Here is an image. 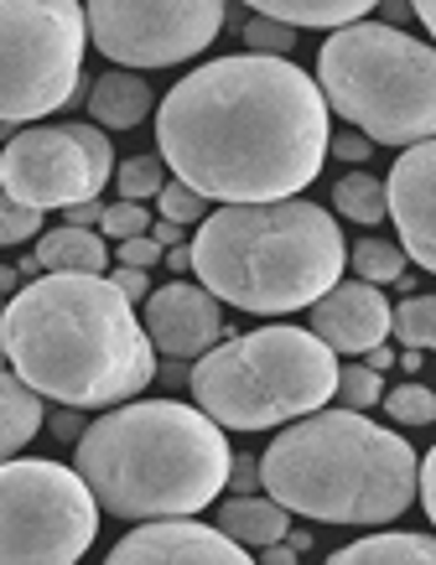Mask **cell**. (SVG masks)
<instances>
[{"mask_svg": "<svg viewBox=\"0 0 436 565\" xmlns=\"http://www.w3.org/2000/svg\"><path fill=\"white\" fill-rule=\"evenodd\" d=\"M328 104L291 57H213L157 109V156L203 203H286L328 161Z\"/></svg>", "mask_w": 436, "mask_h": 565, "instance_id": "obj_1", "label": "cell"}, {"mask_svg": "<svg viewBox=\"0 0 436 565\" xmlns=\"http://www.w3.org/2000/svg\"><path fill=\"white\" fill-rule=\"evenodd\" d=\"M11 379L68 411H115L157 379L136 307L105 275H42L0 311Z\"/></svg>", "mask_w": 436, "mask_h": 565, "instance_id": "obj_2", "label": "cell"}, {"mask_svg": "<svg viewBox=\"0 0 436 565\" xmlns=\"http://www.w3.org/2000/svg\"><path fill=\"white\" fill-rule=\"evenodd\" d=\"M228 457L224 430L182 399H125L73 441V472L88 498L136 524L192 519L219 503Z\"/></svg>", "mask_w": 436, "mask_h": 565, "instance_id": "obj_3", "label": "cell"}, {"mask_svg": "<svg viewBox=\"0 0 436 565\" xmlns=\"http://www.w3.org/2000/svg\"><path fill=\"white\" fill-rule=\"evenodd\" d=\"M260 493L317 524H390L416 503V451L359 411L301 415L265 446Z\"/></svg>", "mask_w": 436, "mask_h": 565, "instance_id": "obj_4", "label": "cell"}, {"mask_svg": "<svg viewBox=\"0 0 436 565\" xmlns=\"http://www.w3.org/2000/svg\"><path fill=\"white\" fill-rule=\"evenodd\" d=\"M192 270L219 307L286 317L343 280L349 249L328 207L307 198L213 207L192 234Z\"/></svg>", "mask_w": 436, "mask_h": 565, "instance_id": "obj_5", "label": "cell"}, {"mask_svg": "<svg viewBox=\"0 0 436 565\" xmlns=\"http://www.w3.org/2000/svg\"><path fill=\"white\" fill-rule=\"evenodd\" d=\"M338 359L301 327H260L209 348L188 369L192 411L219 430H276L332 399Z\"/></svg>", "mask_w": 436, "mask_h": 565, "instance_id": "obj_6", "label": "cell"}, {"mask_svg": "<svg viewBox=\"0 0 436 565\" xmlns=\"http://www.w3.org/2000/svg\"><path fill=\"white\" fill-rule=\"evenodd\" d=\"M436 57L421 36L353 21L317 52V94L328 115L359 125L369 146H421L436 130Z\"/></svg>", "mask_w": 436, "mask_h": 565, "instance_id": "obj_7", "label": "cell"}, {"mask_svg": "<svg viewBox=\"0 0 436 565\" xmlns=\"http://www.w3.org/2000/svg\"><path fill=\"white\" fill-rule=\"evenodd\" d=\"M84 6L0 0V125L47 120L84 94Z\"/></svg>", "mask_w": 436, "mask_h": 565, "instance_id": "obj_8", "label": "cell"}, {"mask_svg": "<svg viewBox=\"0 0 436 565\" xmlns=\"http://www.w3.org/2000/svg\"><path fill=\"white\" fill-rule=\"evenodd\" d=\"M99 534V503L78 472L42 457L0 467V565H78Z\"/></svg>", "mask_w": 436, "mask_h": 565, "instance_id": "obj_9", "label": "cell"}, {"mask_svg": "<svg viewBox=\"0 0 436 565\" xmlns=\"http://www.w3.org/2000/svg\"><path fill=\"white\" fill-rule=\"evenodd\" d=\"M228 6L219 0H94L84 6L88 42L125 73L136 68H177L224 32Z\"/></svg>", "mask_w": 436, "mask_h": 565, "instance_id": "obj_10", "label": "cell"}, {"mask_svg": "<svg viewBox=\"0 0 436 565\" xmlns=\"http://www.w3.org/2000/svg\"><path fill=\"white\" fill-rule=\"evenodd\" d=\"M0 192L11 203L32 207V213L99 198L94 161H88V146L78 136V120L32 125V130H17L6 140V151H0Z\"/></svg>", "mask_w": 436, "mask_h": 565, "instance_id": "obj_11", "label": "cell"}, {"mask_svg": "<svg viewBox=\"0 0 436 565\" xmlns=\"http://www.w3.org/2000/svg\"><path fill=\"white\" fill-rule=\"evenodd\" d=\"M140 332H146V343L157 348V353L182 359V363L203 359L209 348L228 343V338H240L234 322H224V307L203 286H192V280H172V286H157V291L146 296Z\"/></svg>", "mask_w": 436, "mask_h": 565, "instance_id": "obj_12", "label": "cell"}, {"mask_svg": "<svg viewBox=\"0 0 436 565\" xmlns=\"http://www.w3.org/2000/svg\"><path fill=\"white\" fill-rule=\"evenodd\" d=\"M105 565H255L245 550L224 540L213 524L192 519H157L140 524L105 555Z\"/></svg>", "mask_w": 436, "mask_h": 565, "instance_id": "obj_13", "label": "cell"}, {"mask_svg": "<svg viewBox=\"0 0 436 565\" xmlns=\"http://www.w3.org/2000/svg\"><path fill=\"white\" fill-rule=\"evenodd\" d=\"M432 203H436V146L421 140V146L401 151L395 172L384 182V218H395V228H401V255L416 259L421 270H436Z\"/></svg>", "mask_w": 436, "mask_h": 565, "instance_id": "obj_14", "label": "cell"}, {"mask_svg": "<svg viewBox=\"0 0 436 565\" xmlns=\"http://www.w3.org/2000/svg\"><path fill=\"white\" fill-rule=\"evenodd\" d=\"M312 332L317 343L328 348L332 359H359L369 348H380L390 338V301H384L380 286H364V280H338L328 296L312 301Z\"/></svg>", "mask_w": 436, "mask_h": 565, "instance_id": "obj_15", "label": "cell"}, {"mask_svg": "<svg viewBox=\"0 0 436 565\" xmlns=\"http://www.w3.org/2000/svg\"><path fill=\"white\" fill-rule=\"evenodd\" d=\"M151 115V84L140 73H125V68H109L88 84V125L94 130H136L146 125Z\"/></svg>", "mask_w": 436, "mask_h": 565, "instance_id": "obj_16", "label": "cell"}, {"mask_svg": "<svg viewBox=\"0 0 436 565\" xmlns=\"http://www.w3.org/2000/svg\"><path fill=\"white\" fill-rule=\"evenodd\" d=\"M213 530L224 534V540H234V545L245 550H265V545H280L286 534H291V514L286 509H276L270 498H228V503H219V514H213Z\"/></svg>", "mask_w": 436, "mask_h": 565, "instance_id": "obj_17", "label": "cell"}, {"mask_svg": "<svg viewBox=\"0 0 436 565\" xmlns=\"http://www.w3.org/2000/svg\"><path fill=\"white\" fill-rule=\"evenodd\" d=\"M36 265L42 275H99L109 265V244L94 228H42L36 234Z\"/></svg>", "mask_w": 436, "mask_h": 565, "instance_id": "obj_18", "label": "cell"}, {"mask_svg": "<svg viewBox=\"0 0 436 565\" xmlns=\"http://www.w3.org/2000/svg\"><path fill=\"white\" fill-rule=\"evenodd\" d=\"M42 415H47V405L21 379H11L0 369V467L17 462L21 451H26V441L42 430Z\"/></svg>", "mask_w": 436, "mask_h": 565, "instance_id": "obj_19", "label": "cell"}, {"mask_svg": "<svg viewBox=\"0 0 436 565\" xmlns=\"http://www.w3.org/2000/svg\"><path fill=\"white\" fill-rule=\"evenodd\" d=\"M328 565H436L432 534H369L359 545L332 550Z\"/></svg>", "mask_w": 436, "mask_h": 565, "instance_id": "obj_20", "label": "cell"}, {"mask_svg": "<svg viewBox=\"0 0 436 565\" xmlns=\"http://www.w3.org/2000/svg\"><path fill=\"white\" fill-rule=\"evenodd\" d=\"M364 0H338V6H332V0H260V6H255V17H265V21H276V26H291V32L301 36V26H338V32H343V26H353V21H364Z\"/></svg>", "mask_w": 436, "mask_h": 565, "instance_id": "obj_21", "label": "cell"}, {"mask_svg": "<svg viewBox=\"0 0 436 565\" xmlns=\"http://www.w3.org/2000/svg\"><path fill=\"white\" fill-rule=\"evenodd\" d=\"M332 203H338V213L353 223H384V182L369 172H349L338 188H332Z\"/></svg>", "mask_w": 436, "mask_h": 565, "instance_id": "obj_22", "label": "cell"}, {"mask_svg": "<svg viewBox=\"0 0 436 565\" xmlns=\"http://www.w3.org/2000/svg\"><path fill=\"white\" fill-rule=\"evenodd\" d=\"M349 265H353V275H359L364 286H390V280H401V275H405L401 244H395V239H380V234H369V239L353 244Z\"/></svg>", "mask_w": 436, "mask_h": 565, "instance_id": "obj_23", "label": "cell"}, {"mask_svg": "<svg viewBox=\"0 0 436 565\" xmlns=\"http://www.w3.org/2000/svg\"><path fill=\"white\" fill-rule=\"evenodd\" d=\"M390 332L411 353H426L436 343V301L432 296H405L401 307H390Z\"/></svg>", "mask_w": 436, "mask_h": 565, "instance_id": "obj_24", "label": "cell"}, {"mask_svg": "<svg viewBox=\"0 0 436 565\" xmlns=\"http://www.w3.org/2000/svg\"><path fill=\"white\" fill-rule=\"evenodd\" d=\"M115 188H120V203H140L146 198H157L167 188V167H161L157 151H140V156H125L120 167H115Z\"/></svg>", "mask_w": 436, "mask_h": 565, "instance_id": "obj_25", "label": "cell"}, {"mask_svg": "<svg viewBox=\"0 0 436 565\" xmlns=\"http://www.w3.org/2000/svg\"><path fill=\"white\" fill-rule=\"evenodd\" d=\"M380 405L390 411V420L395 426H432L436 420V394L426 390V384H395V390H384L380 394Z\"/></svg>", "mask_w": 436, "mask_h": 565, "instance_id": "obj_26", "label": "cell"}, {"mask_svg": "<svg viewBox=\"0 0 436 565\" xmlns=\"http://www.w3.org/2000/svg\"><path fill=\"white\" fill-rule=\"evenodd\" d=\"M384 394V379L369 374L364 363H338V379H332V399H343V411H374Z\"/></svg>", "mask_w": 436, "mask_h": 565, "instance_id": "obj_27", "label": "cell"}, {"mask_svg": "<svg viewBox=\"0 0 436 565\" xmlns=\"http://www.w3.org/2000/svg\"><path fill=\"white\" fill-rule=\"evenodd\" d=\"M291 47H297V32H291V26H276V21H265V17H255L245 26L249 57H291Z\"/></svg>", "mask_w": 436, "mask_h": 565, "instance_id": "obj_28", "label": "cell"}, {"mask_svg": "<svg viewBox=\"0 0 436 565\" xmlns=\"http://www.w3.org/2000/svg\"><path fill=\"white\" fill-rule=\"evenodd\" d=\"M151 228V213L140 203H105V218H99V239H115V244H125V239H140Z\"/></svg>", "mask_w": 436, "mask_h": 565, "instance_id": "obj_29", "label": "cell"}, {"mask_svg": "<svg viewBox=\"0 0 436 565\" xmlns=\"http://www.w3.org/2000/svg\"><path fill=\"white\" fill-rule=\"evenodd\" d=\"M157 203H161V218L177 223V228H188V223H203V218H209V203H203L198 192H188L182 182H167V188L157 192Z\"/></svg>", "mask_w": 436, "mask_h": 565, "instance_id": "obj_30", "label": "cell"}, {"mask_svg": "<svg viewBox=\"0 0 436 565\" xmlns=\"http://www.w3.org/2000/svg\"><path fill=\"white\" fill-rule=\"evenodd\" d=\"M32 234H42V213L11 203V198L0 192V244H26Z\"/></svg>", "mask_w": 436, "mask_h": 565, "instance_id": "obj_31", "label": "cell"}, {"mask_svg": "<svg viewBox=\"0 0 436 565\" xmlns=\"http://www.w3.org/2000/svg\"><path fill=\"white\" fill-rule=\"evenodd\" d=\"M78 136H84L88 161H94V188L105 192V188H109V172H115V151H109V136H105V130H94L88 120H78Z\"/></svg>", "mask_w": 436, "mask_h": 565, "instance_id": "obj_32", "label": "cell"}, {"mask_svg": "<svg viewBox=\"0 0 436 565\" xmlns=\"http://www.w3.org/2000/svg\"><path fill=\"white\" fill-rule=\"evenodd\" d=\"M42 430H47V436H53V441H78V436H84L88 430V420H84V411H68V405H57L53 415H42Z\"/></svg>", "mask_w": 436, "mask_h": 565, "instance_id": "obj_33", "label": "cell"}, {"mask_svg": "<svg viewBox=\"0 0 436 565\" xmlns=\"http://www.w3.org/2000/svg\"><path fill=\"white\" fill-rule=\"evenodd\" d=\"M224 488H234V498H255L260 493V462L255 457H228Z\"/></svg>", "mask_w": 436, "mask_h": 565, "instance_id": "obj_34", "label": "cell"}, {"mask_svg": "<svg viewBox=\"0 0 436 565\" xmlns=\"http://www.w3.org/2000/svg\"><path fill=\"white\" fill-rule=\"evenodd\" d=\"M120 265H130V270H146V275L157 270V265H161V249L151 244V234H140V239H125V244H120Z\"/></svg>", "mask_w": 436, "mask_h": 565, "instance_id": "obj_35", "label": "cell"}, {"mask_svg": "<svg viewBox=\"0 0 436 565\" xmlns=\"http://www.w3.org/2000/svg\"><path fill=\"white\" fill-rule=\"evenodd\" d=\"M109 286H115V291H120L125 301L136 307V301H146V296H151V275H146V270H130V265H115Z\"/></svg>", "mask_w": 436, "mask_h": 565, "instance_id": "obj_36", "label": "cell"}, {"mask_svg": "<svg viewBox=\"0 0 436 565\" xmlns=\"http://www.w3.org/2000/svg\"><path fill=\"white\" fill-rule=\"evenodd\" d=\"M328 156H343V161H369L374 146H369L359 130H343V136H328Z\"/></svg>", "mask_w": 436, "mask_h": 565, "instance_id": "obj_37", "label": "cell"}, {"mask_svg": "<svg viewBox=\"0 0 436 565\" xmlns=\"http://www.w3.org/2000/svg\"><path fill=\"white\" fill-rule=\"evenodd\" d=\"M432 482H436V457H432V451H426V457H416V498H421V509H426V519H436Z\"/></svg>", "mask_w": 436, "mask_h": 565, "instance_id": "obj_38", "label": "cell"}, {"mask_svg": "<svg viewBox=\"0 0 436 565\" xmlns=\"http://www.w3.org/2000/svg\"><path fill=\"white\" fill-rule=\"evenodd\" d=\"M63 213H68V228H94V234H99V218H105V203H99V198H88V203H73V207H63Z\"/></svg>", "mask_w": 436, "mask_h": 565, "instance_id": "obj_39", "label": "cell"}, {"mask_svg": "<svg viewBox=\"0 0 436 565\" xmlns=\"http://www.w3.org/2000/svg\"><path fill=\"white\" fill-rule=\"evenodd\" d=\"M146 234H151V244H157L161 255H167V249H177V244H188V228H177V223H167V218H157Z\"/></svg>", "mask_w": 436, "mask_h": 565, "instance_id": "obj_40", "label": "cell"}, {"mask_svg": "<svg viewBox=\"0 0 436 565\" xmlns=\"http://www.w3.org/2000/svg\"><path fill=\"white\" fill-rule=\"evenodd\" d=\"M364 369H369V374H390V369H395V359H401V348H390V343H380V348H369V353H364Z\"/></svg>", "mask_w": 436, "mask_h": 565, "instance_id": "obj_41", "label": "cell"}, {"mask_svg": "<svg viewBox=\"0 0 436 565\" xmlns=\"http://www.w3.org/2000/svg\"><path fill=\"white\" fill-rule=\"evenodd\" d=\"M380 26H390V32H401V26H405V21H411V6H401V0H384V6H380Z\"/></svg>", "mask_w": 436, "mask_h": 565, "instance_id": "obj_42", "label": "cell"}, {"mask_svg": "<svg viewBox=\"0 0 436 565\" xmlns=\"http://www.w3.org/2000/svg\"><path fill=\"white\" fill-rule=\"evenodd\" d=\"M255 565H297V550L286 545V540H280V545H265Z\"/></svg>", "mask_w": 436, "mask_h": 565, "instance_id": "obj_43", "label": "cell"}, {"mask_svg": "<svg viewBox=\"0 0 436 565\" xmlns=\"http://www.w3.org/2000/svg\"><path fill=\"white\" fill-rule=\"evenodd\" d=\"M161 265H167V270H192V244H177V249H167V255H161Z\"/></svg>", "mask_w": 436, "mask_h": 565, "instance_id": "obj_44", "label": "cell"}, {"mask_svg": "<svg viewBox=\"0 0 436 565\" xmlns=\"http://www.w3.org/2000/svg\"><path fill=\"white\" fill-rule=\"evenodd\" d=\"M17 291H21V275L11 265H0V301H11Z\"/></svg>", "mask_w": 436, "mask_h": 565, "instance_id": "obj_45", "label": "cell"}, {"mask_svg": "<svg viewBox=\"0 0 436 565\" xmlns=\"http://www.w3.org/2000/svg\"><path fill=\"white\" fill-rule=\"evenodd\" d=\"M395 363H401L405 374H421V363H426V353H411V348H405V353H401Z\"/></svg>", "mask_w": 436, "mask_h": 565, "instance_id": "obj_46", "label": "cell"}, {"mask_svg": "<svg viewBox=\"0 0 436 565\" xmlns=\"http://www.w3.org/2000/svg\"><path fill=\"white\" fill-rule=\"evenodd\" d=\"M188 369H192V363L177 359V363H167V369H161V379H172V384H182V379H188Z\"/></svg>", "mask_w": 436, "mask_h": 565, "instance_id": "obj_47", "label": "cell"}, {"mask_svg": "<svg viewBox=\"0 0 436 565\" xmlns=\"http://www.w3.org/2000/svg\"><path fill=\"white\" fill-rule=\"evenodd\" d=\"M286 545H291V550H297V555H301V550H312V534H307V530H297V534H286Z\"/></svg>", "mask_w": 436, "mask_h": 565, "instance_id": "obj_48", "label": "cell"}, {"mask_svg": "<svg viewBox=\"0 0 436 565\" xmlns=\"http://www.w3.org/2000/svg\"><path fill=\"white\" fill-rule=\"evenodd\" d=\"M11 136H17V130H11V125H0V140H11Z\"/></svg>", "mask_w": 436, "mask_h": 565, "instance_id": "obj_49", "label": "cell"}, {"mask_svg": "<svg viewBox=\"0 0 436 565\" xmlns=\"http://www.w3.org/2000/svg\"><path fill=\"white\" fill-rule=\"evenodd\" d=\"M0 369H6V353H0Z\"/></svg>", "mask_w": 436, "mask_h": 565, "instance_id": "obj_50", "label": "cell"}, {"mask_svg": "<svg viewBox=\"0 0 436 565\" xmlns=\"http://www.w3.org/2000/svg\"><path fill=\"white\" fill-rule=\"evenodd\" d=\"M0 311H6V301H0Z\"/></svg>", "mask_w": 436, "mask_h": 565, "instance_id": "obj_51", "label": "cell"}]
</instances>
